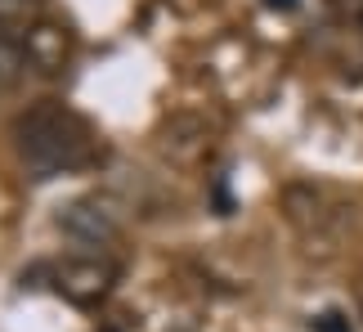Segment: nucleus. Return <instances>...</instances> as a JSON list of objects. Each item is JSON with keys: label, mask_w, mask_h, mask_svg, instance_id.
<instances>
[{"label": "nucleus", "mask_w": 363, "mask_h": 332, "mask_svg": "<svg viewBox=\"0 0 363 332\" xmlns=\"http://www.w3.org/2000/svg\"><path fill=\"white\" fill-rule=\"evenodd\" d=\"M13 148H18L23 166L32 171L36 179H50V175H63V171H81L99 157V140H94L90 121L72 113L63 104H32L27 113L13 117Z\"/></svg>", "instance_id": "nucleus-1"}, {"label": "nucleus", "mask_w": 363, "mask_h": 332, "mask_svg": "<svg viewBox=\"0 0 363 332\" xmlns=\"http://www.w3.org/2000/svg\"><path fill=\"white\" fill-rule=\"evenodd\" d=\"M23 45H27V67L40 77H59L72 63V32L63 23L36 18L32 27H23Z\"/></svg>", "instance_id": "nucleus-2"}, {"label": "nucleus", "mask_w": 363, "mask_h": 332, "mask_svg": "<svg viewBox=\"0 0 363 332\" xmlns=\"http://www.w3.org/2000/svg\"><path fill=\"white\" fill-rule=\"evenodd\" d=\"M50 279L72 306H94V301H104L108 287H113V265L72 256V260H59V265L50 270Z\"/></svg>", "instance_id": "nucleus-3"}, {"label": "nucleus", "mask_w": 363, "mask_h": 332, "mask_svg": "<svg viewBox=\"0 0 363 332\" xmlns=\"http://www.w3.org/2000/svg\"><path fill=\"white\" fill-rule=\"evenodd\" d=\"M59 229L67 233V238H77V243H113L117 238V211L108 206L104 198H77V202H67L63 206V216H59Z\"/></svg>", "instance_id": "nucleus-4"}, {"label": "nucleus", "mask_w": 363, "mask_h": 332, "mask_svg": "<svg viewBox=\"0 0 363 332\" xmlns=\"http://www.w3.org/2000/svg\"><path fill=\"white\" fill-rule=\"evenodd\" d=\"M32 72L27 67V45H23V27H0V90L18 86Z\"/></svg>", "instance_id": "nucleus-5"}, {"label": "nucleus", "mask_w": 363, "mask_h": 332, "mask_svg": "<svg viewBox=\"0 0 363 332\" xmlns=\"http://www.w3.org/2000/svg\"><path fill=\"white\" fill-rule=\"evenodd\" d=\"M45 0H0V27H32Z\"/></svg>", "instance_id": "nucleus-6"}, {"label": "nucleus", "mask_w": 363, "mask_h": 332, "mask_svg": "<svg viewBox=\"0 0 363 332\" xmlns=\"http://www.w3.org/2000/svg\"><path fill=\"white\" fill-rule=\"evenodd\" d=\"M314 332H350V319H345L341 310H328L314 319Z\"/></svg>", "instance_id": "nucleus-7"}, {"label": "nucleus", "mask_w": 363, "mask_h": 332, "mask_svg": "<svg viewBox=\"0 0 363 332\" xmlns=\"http://www.w3.org/2000/svg\"><path fill=\"white\" fill-rule=\"evenodd\" d=\"M341 18H363V0H328Z\"/></svg>", "instance_id": "nucleus-8"}, {"label": "nucleus", "mask_w": 363, "mask_h": 332, "mask_svg": "<svg viewBox=\"0 0 363 332\" xmlns=\"http://www.w3.org/2000/svg\"><path fill=\"white\" fill-rule=\"evenodd\" d=\"M269 5H274V9H296L301 0H269Z\"/></svg>", "instance_id": "nucleus-9"}, {"label": "nucleus", "mask_w": 363, "mask_h": 332, "mask_svg": "<svg viewBox=\"0 0 363 332\" xmlns=\"http://www.w3.org/2000/svg\"><path fill=\"white\" fill-rule=\"evenodd\" d=\"M359 23H363V18H359Z\"/></svg>", "instance_id": "nucleus-10"}]
</instances>
